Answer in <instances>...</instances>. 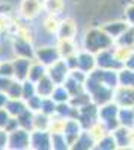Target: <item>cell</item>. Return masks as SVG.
I'll list each match as a JSON object with an SVG mask.
<instances>
[{"label": "cell", "mask_w": 134, "mask_h": 150, "mask_svg": "<svg viewBox=\"0 0 134 150\" xmlns=\"http://www.w3.org/2000/svg\"><path fill=\"white\" fill-rule=\"evenodd\" d=\"M113 45H115L113 38L108 36L101 27L88 30L83 38V50H86L92 54H96L107 48H112Z\"/></svg>", "instance_id": "obj_1"}, {"label": "cell", "mask_w": 134, "mask_h": 150, "mask_svg": "<svg viewBox=\"0 0 134 150\" xmlns=\"http://www.w3.org/2000/svg\"><path fill=\"white\" fill-rule=\"evenodd\" d=\"M84 90H86L92 99V102L95 105H103V104H107L113 101V89L107 87L101 83H98L95 78H92L91 75L88 74V78L84 81Z\"/></svg>", "instance_id": "obj_2"}, {"label": "cell", "mask_w": 134, "mask_h": 150, "mask_svg": "<svg viewBox=\"0 0 134 150\" xmlns=\"http://www.w3.org/2000/svg\"><path fill=\"white\" fill-rule=\"evenodd\" d=\"M118 111H119V105L113 101L98 107V120L104 125V128L108 132H112L113 129H116L119 126Z\"/></svg>", "instance_id": "obj_3"}, {"label": "cell", "mask_w": 134, "mask_h": 150, "mask_svg": "<svg viewBox=\"0 0 134 150\" xmlns=\"http://www.w3.org/2000/svg\"><path fill=\"white\" fill-rule=\"evenodd\" d=\"M95 60H96V68H100V69H110V71H116L118 72V71H120L124 68V63L115 56L113 47L96 53L95 54Z\"/></svg>", "instance_id": "obj_4"}, {"label": "cell", "mask_w": 134, "mask_h": 150, "mask_svg": "<svg viewBox=\"0 0 134 150\" xmlns=\"http://www.w3.org/2000/svg\"><path fill=\"white\" fill-rule=\"evenodd\" d=\"M8 149L9 150H27L30 149V131L17 128L8 134Z\"/></svg>", "instance_id": "obj_5"}, {"label": "cell", "mask_w": 134, "mask_h": 150, "mask_svg": "<svg viewBox=\"0 0 134 150\" xmlns=\"http://www.w3.org/2000/svg\"><path fill=\"white\" fill-rule=\"evenodd\" d=\"M77 120L80 122L81 128L86 131L89 129L92 125L98 122V105H95L93 102H89L84 107L78 108L77 111Z\"/></svg>", "instance_id": "obj_6"}, {"label": "cell", "mask_w": 134, "mask_h": 150, "mask_svg": "<svg viewBox=\"0 0 134 150\" xmlns=\"http://www.w3.org/2000/svg\"><path fill=\"white\" fill-rule=\"evenodd\" d=\"M59 59L62 57H60V53L56 45H44V47L35 48V60H38L39 63H42L47 68L56 63Z\"/></svg>", "instance_id": "obj_7"}, {"label": "cell", "mask_w": 134, "mask_h": 150, "mask_svg": "<svg viewBox=\"0 0 134 150\" xmlns=\"http://www.w3.org/2000/svg\"><path fill=\"white\" fill-rule=\"evenodd\" d=\"M30 149L32 150H51V134L47 129L30 131Z\"/></svg>", "instance_id": "obj_8"}, {"label": "cell", "mask_w": 134, "mask_h": 150, "mask_svg": "<svg viewBox=\"0 0 134 150\" xmlns=\"http://www.w3.org/2000/svg\"><path fill=\"white\" fill-rule=\"evenodd\" d=\"M11 45H12V51H14L15 57H26V59L35 60V47H33L32 41L15 36L14 39H12Z\"/></svg>", "instance_id": "obj_9"}, {"label": "cell", "mask_w": 134, "mask_h": 150, "mask_svg": "<svg viewBox=\"0 0 134 150\" xmlns=\"http://www.w3.org/2000/svg\"><path fill=\"white\" fill-rule=\"evenodd\" d=\"M113 102L119 107H134V89L118 84L113 89Z\"/></svg>", "instance_id": "obj_10"}, {"label": "cell", "mask_w": 134, "mask_h": 150, "mask_svg": "<svg viewBox=\"0 0 134 150\" xmlns=\"http://www.w3.org/2000/svg\"><path fill=\"white\" fill-rule=\"evenodd\" d=\"M47 75L53 80L54 84H62L69 75V68L65 63L63 59H59L56 63H53L47 68Z\"/></svg>", "instance_id": "obj_11"}, {"label": "cell", "mask_w": 134, "mask_h": 150, "mask_svg": "<svg viewBox=\"0 0 134 150\" xmlns=\"http://www.w3.org/2000/svg\"><path fill=\"white\" fill-rule=\"evenodd\" d=\"M89 75L92 78H95L98 83L110 87V89H115V87L119 84L118 81V72L116 71H110V69H100L95 68L92 72H89Z\"/></svg>", "instance_id": "obj_12"}, {"label": "cell", "mask_w": 134, "mask_h": 150, "mask_svg": "<svg viewBox=\"0 0 134 150\" xmlns=\"http://www.w3.org/2000/svg\"><path fill=\"white\" fill-rule=\"evenodd\" d=\"M42 9L44 6H42V2H39V0H23L20 3V14L26 20L36 18L41 14Z\"/></svg>", "instance_id": "obj_13"}, {"label": "cell", "mask_w": 134, "mask_h": 150, "mask_svg": "<svg viewBox=\"0 0 134 150\" xmlns=\"http://www.w3.org/2000/svg\"><path fill=\"white\" fill-rule=\"evenodd\" d=\"M83 132V128L77 119H65V123H63V131L62 134L65 135V138L69 144V149L72 146V143H74L77 140V137Z\"/></svg>", "instance_id": "obj_14"}, {"label": "cell", "mask_w": 134, "mask_h": 150, "mask_svg": "<svg viewBox=\"0 0 134 150\" xmlns=\"http://www.w3.org/2000/svg\"><path fill=\"white\" fill-rule=\"evenodd\" d=\"M112 135L116 141L118 149H131L133 147V135H131V129L125 128V126H119L116 129L112 131Z\"/></svg>", "instance_id": "obj_15"}, {"label": "cell", "mask_w": 134, "mask_h": 150, "mask_svg": "<svg viewBox=\"0 0 134 150\" xmlns=\"http://www.w3.org/2000/svg\"><path fill=\"white\" fill-rule=\"evenodd\" d=\"M76 57H77V69L89 74V72H92L96 68L95 54L86 51V50H80V51H77Z\"/></svg>", "instance_id": "obj_16"}, {"label": "cell", "mask_w": 134, "mask_h": 150, "mask_svg": "<svg viewBox=\"0 0 134 150\" xmlns=\"http://www.w3.org/2000/svg\"><path fill=\"white\" fill-rule=\"evenodd\" d=\"M77 35V24L72 18H65L59 21V27L56 32L57 39H76Z\"/></svg>", "instance_id": "obj_17"}, {"label": "cell", "mask_w": 134, "mask_h": 150, "mask_svg": "<svg viewBox=\"0 0 134 150\" xmlns=\"http://www.w3.org/2000/svg\"><path fill=\"white\" fill-rule=\"evenodd\" d=\"M32 59H26V57H14L12 59V65H14V78L18 81H24L27 80L29 75V68L32 65Z\"/></svg>", "instance_id": "obj_18"}, {"label": "cell", "mask_w": 134, "mask_h": 150, "mask_svg": "<svg viewBox=\"0 0 134 150\" xmlns=\"http://www.w3.org/2000/svg\"><path fill=\"white\" fill-rule=\"evenodd\" d=\"M95 144H96L95 138L88 131L83 129V132L77 137V140L72 143L71 149L72 150H92V149H95Z\"/></svg>", "instance_id": "obj_19"}, {"label": "cell", "mask_w": 134, "mask_h": 150, "mask_svg": "<svg viewBox=\"0 0 134 150\" xmlns=\"http://www.w3.org/2000/svg\"><path fill=\"white\" fill-rule=\"evenodd\" d=\"M130 27V24L127 21H110V23H105L104 26H101V29L110 36L113 38V41L116 39L118 36H120L127 29Z\"/></svg>", "instance_id": "obj_20"}, {"label": "cell", "mask_w": 134, "mask_h": 150, "mask_svg": "<svg viewBox=\"0 0 134 150\" xmlns=\"http://www.w3.org/2000/svg\"><path fill=\"white\" fill-rule=\"evenodd\" d=\"M118 120L120 126L133 129L134 128V107H119Z\"/></svg>", "instance_id": "obj_21"}, {"label": "cell", "mask_w": 134, "mask_h": 150, "mask_svg": "<svg viewBox=\"0 0 134 150\" xmlns=\"http://www.w3.org/2000/svg\"><path fill=\"white\" fill-rule=\"evenodd\" d=\"M5 108H6V111L9 112V116L18 117L21 112L27 108V105H26V101H24V99H21V98H9L8 102H6V105H5Z\"/></svg>", "instance_id": "obj_22"}, {"label": "cell", "mask_w": 134, "mask_h": 150, "mask_svg": "<svg viewBox=\"0 0 134 150\" xmlns=\"http://www.w3.org/2000/svg\"><path fill=\"white\" fill-rule=\"evenodd\" d=\"M36 95H39L41 98H47V96H50L53 89H54V83L53 80L48 77V75H45V77H42L39 81H36Z\"/></svg>", "instance_id": "obj_23"}, {"label": "cell", "mask_w": 134, "mask_h": 150, "mask_svg": "<svg viewBox=\"0 0 134 150\" xmlns=\"http://www.w3.org/2000/svg\"><path fill=\"white\" fill-rule=\"evenodd\" d=\"M47 75V66H44L42 63H39L38 60H33L32 65L29 68V75H27V80L36 83L39 81L42 77H45Z\"/></svg>", "instance_id": "obj_24"}, {"label": "cell", "mask_w": 134, "mask_h": 150, "mask_svg": "<svg viewBox=\"0 0 134 150\" xmlns=\"http://www.w3.org/2000/svg\"><path fill=\"white\" fill-rule=\"evenodd\" d=\"M56 47H57L59 53H60V57H62V59H65L68 56H72V54H76L78 51L77 47H76L74 39H59Z\"/></svg>", "instance_id": "obj_25"}, {"label": "cell", "mask_w": 134, "mask_h": 150, "mask_svg": "<svg viewBox=\"0 0 134 150\" xmlns=\"http://www.w3.org/2000/svg\"><path fill=\"white\" fill-rule=\"evenodd\" d=\"M77 108H74L69 102H62L56 105V112L54 114L62 117V119H77Z\"/></svg>", "instance_id": "obj_26"}, {"label": "cell", "mask_w": 134, "mask_h": 150, "mask_svg": "<svg viewBox=\"0 0 134 150\" xmlns=\"http://www.w3.org/2000/svg\"><path fill=\"white\" fill-rule=\"evenodd\" d=\"M50 98L53 99L56 104H62V102H69L71 95H69V92L65 89L63 84H56L54 89H53V92H51V95H50Z\"/></svg>", "instance_id": "obj_27"}, {"label": "cell", "mask_w": 134, "mask_h": 150, "mask_svg": "<svg viewBox=\"0 0 134 150\" xmlns=\"http://www.w3.org/2000/svg\"><path fill=\"white\" fill-rule=\"evenodd\" d=\"M33 116H35V112H33V111H30L29 108L24 110L21 114L17 117L20 128L26 129V131H33Z\"/></svg>", "instance_id": "obj_28"}, {"label": "cell", "mask_w": 134, "mask_h": 150, "mask_svg": "<svg viewBox=\"0 0 134 150\" xmlns=\"http://www.w3.org/2000/svg\"><path fill=\"white\" fill-rule=\"evenodd\" d=\"M95 149H98V150H116L118 146H116V141L113 138L112 132H107L105 135H103L101 138L96 141Z\"/></svg>", "instance_id": "obj_29"}, {"label": "cell", "mask_w": 134, "mask_h": 150, "mask_svg": "<svg viewBox=\"0 0 134 150\" xmlns=\"http://www.w3.org/2000/svg\"><path fill=\"white\" fill-rule=\"evenodd\" d=\"M118 81L120 86H127L134 89V71L128 68H122L118 71Z\"/></svg>", "instance_id": "obj_30"}, {"label": "cell", "mask_w": 134, "mask_h": 150, "mask_svg": "<svg viewBox=\"0 0 134 150\" xmlns=\"http://www.w3.org/2000/svg\"><path fill=\"white\" fill-rule=\"evenodd\" d=\"M115 45H124V47H134V27L130 26L122 35L115 39Z\"/></svg>", "instance_id": "obj_31"}, {"label": "cell", "mask_w": 134, "mask_h": 150, "mask_svg": "<svg viewBox=\"0 0 134 150\" xmlns=\"http://www.w3.org/2000/svg\"><path fill=\"white\" fill-rule=\"evenodd\" d=\"M89 102H92V99H91V96H89V93L86 90H83V92H80V93L74 95V96H71V99H69V104L74 108H77V110L84 107Z\"/></svg>", "instance_id": "obj_32"}, {"label": "cell", "mask_w": 134, "mask_h": 150, "mask_svg": "<svg viewBox=\"0 0 134 150\" xmlns=\"http://www.w3.org/2000/svg\"><path fill=\"white\" fill-rule=\"evenodd\" d=\"M69 144L62 132L51 134V150H68Z\"/></svg>", "instance_id": "obj_33"}, {"label": "cell", "mask_w": 134, "mask_h": 150, "mask_svg": "<svg viewBox=\"0 0 134 150\" xmlns=\"http://www.w3.org/2000/svg\"><path fill=\"white\" fill-rule=\"evenodd\" d=\"M50 117L51 116H47L41 111L35 112V116H33V129H48Z\"/></svg>", "instance_id": "obj_34"}, {"label": "cell", "mask_w": 134, "mask_h": 150, "mask_svg": "<svg viewBox=\"0 0 134 150\" xmlns=\"http://www.w3.org/2000/svg\"><path fill=\"white\" fill-rule=\"evenodd\" d=\"M36 95V84L30 80H24L21 81V99L27 101L29 98Z\"/></svg>", "instance_id": "obj_35"}, {"label": "cell", "mask_w": 134, "mask_h": 150, "mask_svg": "<svg viewBox=\"0 0 134 150\" xmlns=\"http://www.w3.org/2000/svg\"><path fill=\"white\" fill-rule=\"evenodd\" d=\"M62 84L65 86V89L69 92V95H71V96H74V95H77V93H80V92H83V90H84V86H83V84H80L78 81H76L74 78H71L69 75L66 77V80H65Z\"/></svg>", "instance_id": "obj_36"}, {"label": "cell", "mask_w": 134, "mask_h": 150, "mask_svg": "<svg viewBox=\"0 0 134 150\" xmlns=\"http://www.w3.org/2000/svg\"><path fill=\"white\" fill-rule=\"evenodd\" d=\"M42 6H44L45 11H48V14L56 15L63 9V2L62 0H44Z\"/></svg>", "instance_id": "obj_37"}, {"label": "cell", "mask_w": 134, "mask_h": 150, "mask_svg": "<svg viewBox=\"0 0 134 150\" xmlns=\"http://www.w3.org/2000/svg\"><path fill=\"white\" fill-rule=\"evenodd\" d=\"M56 102L53 101V99L50 96H47V98H42V101H41V112H44V114L47 116H53L54 112H56Z\"/></svg>", "instance_id": "obj_38"}, {"label": "cell", "mask_w": 134, "mask_h": 150, "mask_svg": "<svg viewBox=\"0 0 134 150\" xmlns=\"http://www.w3.org/2000/svg\"><path fill=\"white\" fill-rule=\"evenodd\" d=\"M113 51H115V56L122 62H124L130 57V54L134 51V47H124V45H113Z\"/></svg>", "instance_id": "obj_39"}, {"label": "cell", "mask_w": 134, "mask_h": 150, "mask_svg": "<svg viewBox=\"0 0 134 150\" xmlns=\"http://www.w3.org/2000/svg\"><path fill=\"white\" fill-rule=\"evenodd\" d=\"M0 75L8 78H14V65L12 60H0Z\"/></svg>", "instance_id": "obj_40"}, {"label": "cell", "mask_w": 134, "mask_h": 150, "mask_svg": "<svg viewBox=\"0 0 134 150\" xmlns=\"http://www.w3.org/2000/svg\"><path fill=\"white\" fill-rule=\"evenodd\" d=\"M8 98H21V81L18 80H12V83L9 84L8 90H6Z\"/></svg>", "instance_id": "obj_41"}, {"label": "cell", "mask_w": 134, "mask_h": 150, "mask_svg": "<svg viewBox=\"0 0 134 150\" xmlns=\"http://www.w3.org/2000/svg\"><path fill=\"white\" fill-rule=\"evenodd\" d=\"M44 29L50 33V35H53V33H56L57 32V27H59V21L56 20V17L54 15H48L47 18H45V21H44Z\"/></svg>", "instance_id": "obj_42"}, {"label": "cell", "mask_w": 134, "mask_h": 150, "mask_svg": "<svg viewBox=\"0 0 134 150\" xmlns=\"http://www.w3.org/2000/svg\"><path fill=\"white\" fill-rule=\"evenodd\" d=\"M41 101H42V98L39 95H33L32 98H29L27 101H26V105L30 111L33 112H38L41 110Z\"/></svg>", "instance_id": "obj_43"}, {"label": "cell", "mask_w": 134, "mask_h": 150, "mask_svg": "<svg viewBox=\"0 0 134 150\" xmlns=\"http://www.w3.org/2000/svg\"><path fill=\"white\" fill-rule=\"evenodd\" d=\"M69 77L74 78L76 81H78L80 84H84V81H86V78H88V74L76 68V69H71L69 71Z\"/></svg>", "instance_id": "obj_44"}, {"label": "cell", "mask_w": 134, "mask_h": 150, "mask_svg": "<svg viewBox=\"0 0 134 150\" xmlns=\"http://www.w3.org/2000/svg\"><path fill=\"white\" fill-rule=\"evenodd\" d=\"M12 20L8 17V14H0V32H5L9 27H12Z\"/></svg>", "instance_id": "obj_45"}, {"label": "cell", "mask_w": 134, "mask_h": 150, "mask_svg": "<svg viewBox=\"0 0 134 150\" xmlns=\"http://www.w3.org/2000/svg\"><path fill=\"white\" fill-rule=\"evenodd\" d=\"M125 21L134 27V2L125 8Z\"/></svg>", "instance_id": "obj_46"}, {"label": "cell", "mask_w": 134, "mask_h": 150, "mask_svg": "<svg viewBox=\"0 0 134 150\" xmlns=\"http://www.w3.org/2000/svg\"><path fill=\"white\" fill-rule=\"evenodd\" d=\"M9 117L11 116H9V112L6 111V108H0V129H5Z\"/></svg>", "instance_id": "obj_47"}, {"label": "cell", "mask_w": 134, "mask_h": 150, "mask_svg": "<svg viewBox=\"0 0 134 150\" xmlns=\"http://www.w3.org/2000/svg\"><path fill=\"white\" fill-rule=\"evenodd\" d=\"M17 128H20L17 117H12V116H11V117H9V120H8V123H6V126H5V131L11 132V131H15Z\"/></svg>", "instance_id": "obj_48"}, {"label": "cell", "mask_w": 134, "mask_h": 150, "mask_svg": "<svg viewBox=\"0 0 134 150\" xmlns=\"http://www.w3.org/2000/svg\"><path fill=\"white\" fill-rule=\"evenodd\" d=\"M8 131L5 129H0V150H5L8 149Z\"/></svg>", "instance_id": "obj_49"}, {"label": "cell", "mask_w": 134, "mask_h": 150, "mask_svg": "<svg viewBox=\"0 0 134 150\" xmlns=\"http://www.w3.org/2000/svg\"><path fill=\"white\" fill-rule=\"evenodd\" d=\"M12 80H14V78H8V77L0 75V92H5L6 93V90H8L9 84L12 83Z\"/></svg>", "instance_id": "obj_50"}, {"label": "cell", "mask_w": 134, "mask_h": 150, "mask_svg": "<svg viewBox=\"0 0 134 150\" xmlns=\"http://www.w3.org/2000/svg\"><path fill=\"white\" fill-rule=\"evenodd\" d=\"M76 54H77V53H76ZM76 54L68 56V57H65V59H63V60H65V63H66V65H68V68H69V71L77 68V57H76Z\"/></svg>", "instance_id": "obj_51"}, {"label": "cell", "mask_w": 134, "mask_h": 150, "mask_svg": "<svg viewBox=\"0 0 134 150\" xmlns=\"http://www.w3.org/2000/svg\"><path fill=\"white\" fill-rule=\"evenodd\" d=\"M124 68H128V69H133L134 71V51L130 54V57L124 62Z\"/></svg>", "instance_id": "obj_52"}, {"label": "cell", "mask_w": 134, "mask_h": 150, "mask_svg": "<svg viewBox=\"0 0 134 150\" xmlns=\"http://www.w3.org/2000/svg\"><path fill=\"white\" fill-rule=\"evenodd\" d=\"M8 99H9V98H8V95H6L5 92H0V108H5Z\"/></svg>", "instance_id": "obj_53"}, {"label": "cell", "mask_w": 134, "mask_h": 150, "mask_svg": "<svg viewBox=\"0 0 134 150\" xmlns=\"http://www.w3.org/2000/svg\"><path fill=\"white\" fill-rule=\"evenodd\" d=\"M39 2H44V0H39Z\"/></svg>", "instance_id": "obj_54"}]
</instances>
